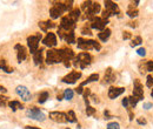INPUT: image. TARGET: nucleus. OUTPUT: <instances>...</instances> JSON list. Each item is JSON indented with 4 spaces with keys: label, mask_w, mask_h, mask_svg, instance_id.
<instances>
[{
    "label": "nucleus",
    "mask_w": 153,
    "mask_h": 129,
    "mask_svg": "<svg viewBox=\"0 0 153 129\" xmlns=\"http://www.w3.org/2000/svg\"><path fill=\"white\" fill-rule=\"evenodd\" d=\"M81 8H82V11H85V13H86L88 19L93 20L96 18V14L100 11V5H99V3L85 1V3H82Z\"/></svg>",
    "instance_id": "1"
},
{
    "label": "nucleus",
    "mask_w": 153,
    "mask_h": 129,
    "mask_svg": "<svg viewBox=\"0 0 153 129\" xmlns=\"http://www.w3.org/2000/svg\"><path fill=\"white\" fill-rule=\"evenodd\" d=\"M77 42H78V48L84 49V51H88V49H92V48L100 51V48H101V46L94 40H85L82 38H79Z\"/></svg>",
    "instance_id": "2"
},
{
    "label": "nucleus",
    "mask_w": 153,
    "mask_h": 129,
    "mask_svg": "<svg viewBox=\"0 0 153 129\" xmlns=\"http://www.w3.org/2000/svg\"><path fill=\"white\" fill-rule=\"evenodd\" d=\"M91 61H92L91 54H88V53H80V54H78V56L75 58L74 64H75V66H78V64H79L80 68L84 69V68H86L88 64L91 63Z\"/></svg>",
    "instance_id": "3"
},
{
    "label": "nucleus",
    "mask_w": 153,
    "mask_h": 129,
    "mask_svg": "<svg viewBox=\"0 0 153 129\" xmlns=\"http://www.w3.org/2000/svg\"><path fill=\"white\" fill-rule=\"evenodd\" d=\"M40 39H41V34H37V35H31L27 38V45L29 47V51L33 55L37 53L38 51V47H39V42H40Z\"/></svg>",
    "instance_id": "4"
},
{
    "label": "nucleus",
    "mask_w": 153,
    "mask_h": 129,
    "mask_svg": "<svg viewBox=\"0 0 153 129\" xmlns=\"http://www.w3.org/2000/svg\"><path fill=\"white\" fill-rule=\"evenodd\" d=\"M59 62H63L60 52L58 49H50L46 55V63L53 64V63H59Z\"/></svg>",
    "instance_id": "5"
},
{
    "label": "nucleus",
    "mask_w": 153,
    "mask_h": 129,
    "mask_svg": "<svg viewBox=\"0 0 153 129\" xmlns=\"http://www.w3.org/2000/svg\"><path fill=\"white\" fill-rule=\"evenodd\" d=\"M60 52V55H61V59H63V62L66 67H70V60H72L74 58V52L71 49V48H61L59 49Z\"/></svg>",
    "instance_id": "6"
},
{
    "label": "nucleus",
    "mask_w": 153,
    "mask_h": 129,
    "mask_svg": "<svg viewBox=\"0 0 153 129\" xmlns=\"http://www.w3.org/2000/svg\"><path fill=\"white\" fill-rule=\"evenodd\" d=\"M26 115H27V117L32 119V120H36V121H44L45 120V114L43 112H40V109H38L37 107L29 108L26 112Z\"/></svg>",
    "instance_id": "7"
},
{
    "label": "nucleus",
    "mask_w": 153,
    "mask_h": 129,
    "mask_svg": "<svg viewBox=\"0 0 153 129\" xmlns=\"http://www.w3.org/2000/svg\"><path fill=\"white\" fill-rule=\"evenodd\" d=\"M75 27V22L67 15V17H64L61 18V21H60V28L65 31L66 33H68V32L73 31V28Z\"/></svg>",
    "instance_id": "8"
},
{
    "label": "nucleus",
    "mask_w": 153,
    "mask_h": 129,
    "mask_svg": "<svg viewBox=\"0 0 153 129\" xmlns=\"http://www.w3.org/2000/svg\"><path fill=\"white\" fill-rule=\"evenodd\" d=\"M50 119L54 122L58 123H66L68 122L67 120V114L63 113V112H51L50 113Z\"/></svg>",
    "instance_id": "9"
},
{
    "label": "nucleus",
    "mask_w": 153,
    "mask_h": 129,
    "mask_svg": "<svg viewBox=\"0 0 153 129\" xmlns=\"http://www.w3.org/2000/svg\"><path fill=\"white\" fill-rule=\"evenodd\" d=\"M133 96L137 98L139 101L144 99V89L143 85L139 80H134V88H133Z\"/></svg>",
    "instance_id": "10"
},
{
    "label": "nucleus",
    "mask_w": 153,
    "mask_h": 129,
    "mask_svg": "<svg viewBox=\"0 0 153 129\" xmlns=\"http://www.w3.org/2000/svg\"><path fill=\"white\" fill-rule=\"evenodd\" d=\"M17 94L20 96V98L24 100V101H29L32 95H31V92L27 89V87L25 86H18L17 87Z\"/></svg>",
    "instance_id": "11"
},
{
    "label": "nucleus",
    "mask_w": 153,
    "mask_h": 129,
    "mask_svg": "<svg viewBox=\"0 0 153 129\" xmlns=\"http://www.w3.org/2000/svg\"><path fill=\"white\" fill-rule=\"evenodd\" d=\"M91 21H92L91 27L93 29H98V31H104L105 27H106V24H107L106 20H104L101 18H98V17H96L93 20H91Z\"/></svg>",
    "instance_id": "12"
},
{
    "label": "nucleus",
    "mask_w": 153,
    "mask_h": 129,
    "mask_svg": "<svg viewBox=\"0 0 153 129\" xmlns=\"http://www.w3.org/2000/svg\"><path fill=\"white\" fill-rule=\"evenodd\" d=\"M80 76H81V73H80V72L73 71V72H71L70 74H67L66 76L63 78V82H65V83H75L77 80L80 79Z\"/></svg>",
    "instance_id": "13"
},
{
    "label": "nucleus",
    "mask_w": 153,
    "mask_h": 129,
    "mask_svg": "<svg viewBox=\"0 0 153 129\" xmlns=\"http://www.w3.org/2000/svg\"><path fill=\"white\" fill-rule=\"evenodd\" d=\"M43 44L45 45V46H47V47H54L55 45H57V38H55V34L54 33H50L44 38V40H43Z\"/></svg>",
    "instance_id": "14"
},
{
    "label": "nucleus",
    "mask_w": 153,
    "mask_h": 129,
    "mask_svg": "<svg viewBox=\"0 0 153 129\" xmlns=\"http://www.w3.org/2000/svg\"><path fill=\"white\" fill-rule=\"evenodd\" d=\"M105 7H106V11H108L111 13V15H115V14H119V7L115 3L111 1V0H106L105 1Z\"/></svg>",
    "instance_id": "15"
},
{
    "label": "nucleus",
    "mask_w": 153,
    "mask_h": 129,
    "mask_svg": "<svg viewBox=\"0 0 153 129\" xmlns=\"http://www.w3.org/2000/svg\"><path fill=\"white\" fill-rule=\"evenodd\" d=\"M124 92H125V88H122V87H111L108 89V98L114 100L115 98H118V96L121 95Z\"/></svg>",
    "instance_id": "16"
},
{
    "label": "nucleus",
    "mask_w": 153,
    "mask_h": 129,
    "mask_svg": "<svg viewBox=\"0 0 153 129\" xmlns=\"http://www.w3.org/2000/svg\"><path fill=\"white\" fill-rule=\"evenodd\" d=\"M17 51H18V54H17V58H18V62H21V61H24L25 59H26V56H27V52H26V48L22 46V45H15V47H14Z\"/></svg>",
    "instance_id": "17"
},
{
    "label": "nucleus",
    "mask_w": 153,
    "mask_h": 129,
    "mask_svg": "<svg viewBox=\"0 0 153 129\" xmlns=\"http://www.w3.org/2000/svg\"><path fill=\"white\" fill-rule=\"evenodd\" d=\"M115 81V74H114V72H113V69L111 68V67H108L107 69H106V73H105V76H104V85H106V83H112V82H114Z\"/></svg>",
    "instance_id": "18"
},
{
    "label": "nucleus",
    "mask_w": 153,
    "mask_h": 129,
    "mask_svg": "<svg viewBox=\"0 0 153 129\" xmlns=\"http://www.w3.org/2000/svg\"><path fill=\"white\" fill-rule=\"evenodd\" d=\"M43 58H44V49L40 48V49H38L37 53L33 55V61H34V63H36V64H41V63H43V60H44Z\"/></svg>",
    "instance_id": "19"
},
{
    "label": "nucleus",
    "mask_w": 153,
    "mask_h": 129,
    "mask_svg": "<svg viewBox=\"0 0 153 129\" xmlns=\"http://www.w3.org/2000/svg\"><path fill=\"white\" fill-rule=\"evenodd\" d=\"M50 14H51V18H52V19H58L61 14H63V12L60 11V8H59L57 5H54V6L50 10Z\"/></svg>",
    "instance_id": "20"
},
{
    "label": "nucleus",
    "mask_w": 153,
    "mask_h": 129,
    "mask_svg": "<svg viewBox=\"0 0 153 129\" xmlns=\"http://www.w3.org/2000/svg\"><path fill=\"white\" fill-rule=\"evenodd\" d=\"M110 35H111V29L110 28H105L104 31H101L100 33L98 34V38L101 40V41H106L108 38H110Z\"/></svg>",
    "instance_id": "21"
},
{
    "label": "nucleus",
    "mask_w": 153,
    "mask_h": 129,
    "mask_svg": "<svg viewBox=\"0 0 153 129\" xmlns=\"http://www.w3.org/2000/svg\"><path fill=\"white\" fill-rule=\"evenodd\" d=\"M0 69H3L6 73H12L13 72V68L8 66L6 60H0Z\"/></svg>",
    "instance_id": "22"
},
{
    "label": "nucleus",
    "mask_w": 153,
    "mask_h": 129,
    "mask_svg": "<svg viewBox=\"0 0 153 129\" xmlns=\"http://www.w3.org/2000/svg\"><path fill=\"white\" fill-rule=\"evenodd\" d=\"M97 80H99V75L97 74V73H94V74H91L88 78H87V80L86 81H84L80 86L82 87V86H85V85H87V83H89V82H93V81H97Z\"/></svg>",
    "instance_id": "23"
},
{
    "label": "nucleus",
    "mask_w": 153,
    "mask_h": 129,
    "mask_svg": "<svg viewBox=\"0 0 153 129\" xmlns=\"http://www.w3.org/2000/svg\"><path fill=\"white\" fill-rule=\"evenodd\" d=\"M68 17L75 22V21L78 20V18L80 17V10H79V8H74V10H72L71 13L68 14Z\"/></svg>",
    "instance_id": "24"
},
{
    "label": "nucleus",
    "mask_w": 153,
    "mask_h": 129,
    "mask_svg": "<svg viewBox=\"0 0 153 129\" xmlns=\"http://www.w3.org/2000/svg\"><path fill=\"white\" fill-rule=\"evenodd\" d=\"M65 40H66L68 44H74V42H75V35H74V32H73V31H71V32H68V33H66Z\"/></svg>",
    "instance_id": "25"
},
{
    "label": "nucleus",
    "mask_w": 153,
    "mask_h": 129,
    "mask_svg": "<svg viewBox=\"0 0 153 129\" xmlns=\"http://www.w3.org/2000/svg\"><path fill=\"white\" fill-rule=\"evenodd\" d=\"M8 106L11 107V109H12L13 112H15L17 109H22V108H24V106H22L19 101H11V102L8 103Z\"/></svg>",
    "instance_id": "26"
},
{
    "label": "nucleus",
    "mask_w": 153,
    "mask_h": 129,
    "mask_svg": "<svg viewBox=\"0 0 153 129\" xmlns=\"http://www.w3.org/2000/svg\"><path fill=\"white\" fill-rule=\"evenodd\" d=\"M47 99H48V93H47V92H43V93L39 95L38 102H39V103H45Z\"/></svg>",
    "instance_id": "27"
},
{
    "label": "nucleus",
    "mask_w": 153,
    "mask_h": 129,
    "mask_svg": "<svg viewBox=\"0 0 153 129\" xmlns=\"http://www.w3.org/2000/svg\"><path fill=\"white\" fill-rule=\"evenodd\" d=\"M73 90L72 89H66L65 92H64V99H66V100H71V99H73Z\"/></svg>",
    "instance_id": "28"
},
{
    "label": "nucleus",
    "mask_w": 153,
    "mask_h": 129,
    "mask_svg": "<svg viewBox=\"0 0 153 129\" xmlns=\"http://www.w3.org/2000/svg\"><path fill=\"white\" fill-rule=\"evenodd\" d=\"M67 120H68V122H77V117H75V114L73 110H70L67 113Z\"/></svg>",
    "instance_id": "29"
},
{
    "label": "nucleus",
    "mask_w": 153,
    "mask_h": 129,
    "mask_svg": "<svg viewBox=\"0 0 153 129\" xmlns=\"http://www.w3.org/2000/svg\"><path fill=\"white\" fill-rule=\"evenodd\" d=\"M138 101H139V100H138L137 98H134L133 95H132V96H130V98H129V103H130V106H131V107H133V108L137 106Z\"/></svg>",
    "instance_id": "30"
},
{
    "label": "nucleus",
    "mask_w": 153,
    "mask_h": 129,
    "mask_svg": "<svg viewBox=\"0 0 153 129\" xmlns=\"http://www.w3.org/2000/svg\"><path fill=\"white\" fill-rule=\"evenodd\" d=\"M89 94H91V90L87 88V89H85L84 90V93H82V96H84V100H85V102H86V105L88 106V96H89Z\"/></svg>",
    "instance_id": "31"
},
{
    "label": "nucleus",
    "mask_w": 153,
    "mask_h": 129,
    "mask_svg": "<svg viewBox=\"0 0 153 129\" xmlns=\"http://www.w3.org/2000/svg\"><path fill=\"white\" fill-rule=\"evenodd\" d=\"M141 41H143L141 37H136V38L132 40L131 46H132V47H134V46H137V45H140V44H141Z\"/></svg>",
    "instance_id": "32"
},
{
    "label": "nucleus",
    "mask_w": 153,
    "mask_h": 129,
    "mask_svg": "<svg viewBox=\"0 0 153 129\" xmlns=\"http://www.w3.org/2000/svg\"><path fill=\"white\" fill-rule=\"evenodd\" d=\"M107 129H120V126L118 122H110L107 124Z\"/></svg>",
    "instance_id": "33"
},
{
    "label": "nucleus",
    "mask_w": 153,
    "mask_h": 129,
    "mask_svg": "<svg viewBox=\"0 0 153 129\" xmlns=\"http://www.w3.org/2000/svg\"><path fill=\"white\" fill-rule=\"evenodd\" d=\"M127 14L131 18H136L138 15V10L137 8H134V10H127Z\"/></svg>",
    "instance_id": "34"
},
{
    "label": "nucleus",
    "mask_w": 153,
    "mask_h": 129,
    "mask_svg": "<svg viewBox=\"0 0 153 129\" xmlns=\"http://www.w3.org/2000/svg\"><path fill=\"white\" fill-rule=\"evenodd\" d=\"M94 113H96V109H94L93 107H91V106H87V107H86V114H87L88 116H92Z\"/></svg>",
    "instance_id": "35"
},
{
    "label": "nucleus",
    "mask_w": 153,
    "mask_h": 129,
    "mask_svg": "<svg viewBox=\"0 0 153 129\" xmlns=\"http://www.w3.org/2000/svg\"><path fill=\"white\" fill-rule=\"evenodd\" d=\"M146 86L150 87V88H153V76L148 75L147 79H146Z\"/></svg>",
    "instance_id": "36"
},
{
    "label": "nucleus",
    "mask_w": 153,
    "mask_h": 129,
    "mask_svg": "<svg viewBox=\"0 0 153 129\" xmlns=\"http://www.w3.org/2000/svg\"><path fill=\"white\" fill-rule=\"evenodd\" d=\"M6 105H7V98H6V96L0 95V106H1V107H5Z\"/></svg>",
    "instance_id": "37"
},
{
    "label": "nucleus",
    "mask_w": 153,
    "mask_h": 129,
    "mask_svg": "<svg viewBox=\"0 0 153 129\" xmlns=\"http://www.w3.org/2000/svg\"><path fill=\"white\" fill-rule=\"evenodd\" d=\"M81 33H82L84 35H92L91 29H89V28H86V27H84V28L81 29Z\"/></svg>",
    "instance_id": "38"
},
{
    "label": "nucleus",
    "mask_w": 153,
    "mask_h": 129,
    "mask_svg": "<svg viewBox=\"0 0 153 129\" xmlns=\"http://www.w3.org/2000/svg\"><path fill=\"white\" fill-rule=\"evenodd\" d=\"M110 17H111V13H110L108 11H106V10H105V11L103 12V15H101V19H104V20H106V21H107V19H108Z\"/></svg>",
    "instance_id": "39"
},
{
    "label": "nucleus",
    "mask_w": 153,
    "mask_h": 129,
    "mask_svg": "<svg viewBox=\"0 0 153 129\" xmlns=\"http://www.w3.org/2000/svg\"><path fill=\"white\" fill-rule=\"evenodd\" d=\"M39 27H40L44 32H46V31L48 29V28H47V24H46V22H44V21H40V22H39Z\"/></svg>",
    "instance_id": "40"
},
{
    "label": "nucleus",
    "mask_w": 153,
    "mask_h": 129,
    "mask_svg": "<svg viewBox=\"0 0 153 129\" xmlns=\"http://www.w3.org/2000/svg\"><path fill=\"white\" fill-rule=\"evenodd\" d=\"M146 66H147V71H150V72L153 73V61H147Z\"/></svg>",
    "instance_id": "41"
},
{
    "label": "nucleus",
    "mask_w": 153,
    "mask_h": 129,
    "mask_svg": "<svg viewBox=\"0 0 153 129\" xmlns=\"http://www.w3.org/2000/svg\"><path fill=\"white\" fill-rule=\"evenodd\" d=\"M131 33L130 32H124V33H122V39L124 40H127V39H131Z\"/></svg>",
    "instance_id": "42"
},
{
    "label": "nucleus",
    "mask_w": 153,
    "mask_h": 129,
    "mask_svg": "<svg viewBox=\"0 0 153 129\" xmlns=\"http://www.w3.org/2000/svg\"><path fill=\"white\" fill-rule=\"evenodd\" d=\"M137 53H138V55H140V56H145V55H146V49H145V48H139V49L137 51Z\"/></svg>",
    "instance_id": "43"
},
{
    "label": "nucleus",
    "mask_w": 153,
    "mask_h": 129,
    "mask_svg": "<svg viewBox=\"0 0 153 129\" xmlns=\"http://www.w3.org/2000/svg\"><path fill=\"white\" fill-rule=\"evenodd\" d=\"M137 122H138L139 124H146V123H147V121H146L144 117H138V119H137Z\"/></svg>",
    "instance_id": "44"
},
{
    "label": "nucleus",
    "mask_w": 153,
    "mask_h": 129,
    "mask_svg": "<svg viewBox=\"0 0 153 129\" xmlns=\"http://www.w3.org/2000/svg\"><path fill=\"white\" fill-rule=\"evenodd\" d=\"M122 106H124L125 108H127V107L130 106V103H129V98H125L124 100H122Z\"/></svg>",
    "instance_id": "45"
},
{
    "label": "nucleus",
    "mask_w": 153,
    "mask_h": 129,
    "mask_svg": "<svg viewBox=\"0 0 153 129\" xmlns=\"http://www.w3.org/2000/svg\"><path fill=\"white\" fill-rule=\"evenodd\" d=\"M143 108H145V109H150V108H152V103H150V102H145L144 106H143Z\"/></svg>",
    "instance_id": "46"
},
{
    "label": "nucleus",
    "mask_w": 153,
    "mask_h": 129,
    "mask_svg": "<svg viewBox=\"0 0 153 129\" xmlns=\"http://www.w3.org/2000/svg\"><path fill=\"white\" fill-rule=\"evenodd\" d=\"M46 24H47V28H52V27H55V25L52 22V21H46Z\"/></svg>",
    "instance_id": "47"
},
{
    "label": "nucleus",
    "mask_w": 153,
    "mask_h": 129,
    "mask_svg": "<svg viewBox=\"0 0 153 129\" xmlns=\"http://www.w3.org/2000/svg\"><path fill=\"white\" fill-rule=\"evenodd\" d=\"M104 114H105V119H112V117H113V116L110 114V112H108V110H105V113H104Z\"/></svg>",
    "instance_id": "48"
},
{
    "label": "nucleus",
    "mask_w": 153,
    "mask_h": 129,
    "mask_svg": "<svg viewBox=\"0 0 153 129\" xmlns=\"http://www.w3.org/2000/svg\"><path fill=\"white\" fill-rule=\"evenodd\" d=\"M127 110H129V115H130V120L132 121V120H133V117H134V115H133V113H132V110H131L130 108H127Z\"/></svg>",
    "instance_id": "49"
},
{
    "label": "nucleus",
    "mask_w": 153,
    "mask_h": 129,
    "mask_svg": "<svg viewBox=\"0 0 153 129\" xmlns=\"http://www.w3.org/2000/svg\"><path fill=\"white\" fill-rule=\"evenodd\" d=\"M77 93H78V94H82V93H84V89H82L81 86H79V87L77 88Z\"/></svg>",
    "instance_id": "50"
},
{
    "label": "nucleus",
    "mask_w": 153,
    "mask_h": 129,
    "mask_svg": "<svg viewBox=\"0 0 153 129\" xmlns=\"http://www.w3.org/2000/svg\"><path fill=\"white\" fill-rule=\"evenodd\" d=\"M6 88L5 87H3V86H0V93H6Z\"/></svg>",
    "instance_id": "51"
},
{
    "label": "nucleus",
    "mask_w": 153,
    "mask_h": 129,
    "mask_svg": "<svg viewBox=\"0 0 153 129\" xmlns=\"http://www.w3.org/2000/svg\"><path fill=\"white\" fill-rule=\"evenodd\" d=\"M63 98H64V94H63V95H61V94H59V95L57 96V99H58L59 101H61V100H63Z\"/></svg>",
    "instance_id": "52"
},
{
    "label": "nucleus",
    "mask_w": 153,
    "mask_h": 129,
    "mask_svg": "<svg viewBox=\"0 0 153 129\" xmlns=\"http://www.w3.org/2000/svg\"><path fill=\"white\" fill-rule=\"evenodd\" d=\"M92 99H93V101H94V102H98V101H99V100H98V98H97L96 95H92Z\"/></svg>",
    "instance_id": "53"
},
{
    "label": "nucleus",
    "mask_w": 153,
    "mask_h": 129,
    "mask_svg": "<svg viewBox=\"0 0 153 129\" xmlns=\"http://www.w3.org/2000/svg\"><path fill=\"white\" fill-rule=\"evenodd\" d=\"M26 129H40V128H37V127H31V126H26Z\"/></svg>",
    "instance_id": "54"
},
{
    "label": "nucleus",
    "mask_w": 153,
    "mask_h": 129,
    "mask_svg": "<svg viewBox=\"0 0 153 129\" xmlns=\"http://www.w3.org/2000/svg\"><path fill=\"white\" fill-rule=\"evenodd\" d=\"M129 26H131V27H137V24H136V22H129Z\"/></svg>",
    "instance_id": "55"
},
{
    "label": "nucleus",
    "mask_w": 153,
    "mask_h": 129,
    "mask_svg": "<svg viewBox=\"0 0 153 129\" xmlns=\"http://www.w3.org/2000/svg\"><path fill=\"white\" fill-rule=\"evenodd\" d=\"M151 96H152V98H153V90L151 92Z\"/></svg>",
    "instance_id": "56"
},
{
    "label": "nucleus",
    "mask_w": 153,
    "mask_h": 129,
    "mask_svg": "<svg viewBox=\"0 0 153 129\" xmlns=\"http://www.w3.org/2000/svg\"><path fill=\"white\" fill-rule=\"evenodd\" d=\"M66 129H70V128H66Z\"/></svg>",
    "instance_id": "57"
}]
</instances>
